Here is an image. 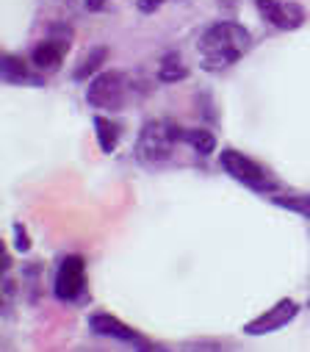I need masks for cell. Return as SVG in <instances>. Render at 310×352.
I'll return each instance as SVG.
<instances>
[{
    "label": "cell",
    "mask_w": 310,
    "mask_h": 352,
    "mask_svg": "<svg viewBox=\"0 0 310 352\" xmlns=\"http://www.w3.org/2000/svg\"><path fill=\"white\" fill-rule=\"evenodd\" d=\"M252 47V34L232 20H219L208 25L197 42L200 64L205 72H224L232 64H239Z\"/></svg>",
    "instance_id": "cell-1"
},
{
    "label": "cell",
    "mask_w": 310,
    "mask_h": 352,
    "mask_svg": "<svg viewBox=\"0 0 310 352\" xmlns=\"http://www.w3.org/2000/svg\"><path fill=\"white\" fill-rule=\"evenodd\" d=\"M180 131L175 122L169 120H150L141 125L139 131V139H136V147H133V155L139 164L144 166H158L164 161H169L175 144L180 142Z\"/></svg>",
    "instance_id": "cell-2"
},
{
    "label": "cell",
    "mask_w": 310,
    "mask_h": 352,
    "mask_svg": "<svg viewBox=\"0 0 310 352\" xmlns=\"http://www.w3.org/2000/svg\"><path fill=\"white\" fill-rule=\"evenodd\" d=\"M219 164H222V169L230 175L232 181L241 184V186H247V189H252V192L274 195V189H277V181L272 178V175H269L258 161H252L250 155H244V153L236 150V147L222 150Z\"/></svg>",
    "instance_id": "cell-3"
},
{
    "label": "cell",
    "mask_w": 310,
    "mask_h": 352,
    "mask_svg": "<svg viewBox=\"0 0 310 352\" xmlns=\"http://www.w3.org/2000/svg\"><path fill=\"white\" fill-rule=\"evenodd\" d=\"M86 100L92 109L100 111H119L128 100V78L119 69L97 72L86 89Z\"/></svg>",
    "instance_id": "cell-4"
},
{
    "label": "cell",
    "mask_w": 310,
    "mask_h": 352,
    "mask_svg": "<svg viewBox=\"0 0 310 352\" xmlns=\"http://www.w3.org/2000/svg\"><path fill=\"white\" fill-rule=\"evenodd\" d=\"M84 292H86V261L81 255H67L56 270L53 294L61 302H75L84 297Z\"/></svg>",
    "instance_id": "cell-5"
},
{
    "label": "cell",
    "mask_w": 310,
    "mask_h": 352,
    "mask_svg": "<svg viewBox=\"0 0 310 352\" xmlns=\"http://www.w3.org/2000/svg\"><path fill=\"white\" fill-rule=\"evenodd\" d=\"M296 316H299V302L285 297V300L274 302L269 311H263L261 316H255L252 322H247L244 324V333L247 336H269V333H277L285 324H291Z\"/></svg>",
    "instance_id": "cell-6"
},
{
    "label": "cell",
    "mask_w": 310,
    "mask_h": 352,
    "mask_svg": "<svg viewBox=\"0 0 310 352\" xmlns=\"http://www.w3.org/2000/svg\"><path fill=\"white\" fill-rule=\"evenodd\" d=\"M89 330L95 336L114 338V341H122V344H130V346H139V349H150L152 346L141 333H136L130 324H125L122 319H117V316H111L106 311H97V314L89 316Z\"/></svg>",
    "instance_id": "cell-7"
},
{
    "label": "cell",
    "mask_w": 310,
    "mask_h": 352,
    "mask_svg": "<svg viewBox=\"0 0 310 352\" xmlns=\"http://www.w3.org/2000/svg\"><path fill=\"white\" fill-rule=\"evenodd\" d=\"M258 14L274 25L277 31H296L305 23V9L299 3H285V0H255Z\"/></svg>",
    "instance_id": "cell-8"
},
{
    "label": "cell",
    "mask_w": 310,
    "mask_h": 352,
    "mask_svg": "<svg viewBox=\"0 0 310 352\" xmlns=\"http://www.w3.org/2000/svg\"><path fill=\"white\" fill-rule=\"evenodd\" d=\"M69 42H72V31L64 34V36H47L42 39L34 50H31V64L42 72H53L61 67L67 50H69Z\"/></svg>",
    "instance_id": "cell-9"
},
{
    "label": "cell",
    "mask_w": 310,
    "mask_h": 352,
    "mask_svg": "<svg viewBox=\"0 0 310 352\" xmlns=\"http://www.w3.org/2000/svg\"><path fill=\"white\" fill-rule=\"evenodd\" d=\"M0 72H3V80L12 83V86H42V75H34L31 67L25 64V58L14 56V53H6L3 56V64H0Z\"/></svg>",
    "instance_id": "cell-10"
},
{
    "label": "cell",
    "mask_w": 310,
    "mask_h": 352,
    "mask_svg": "<svg viewBox=\"0 0 310 352\" xmlns=\"http://www.w3.org/2000/svg\"><path fill=\"white\" fill-rule=\"evenodd\" d=\"M180 142L189 144L197 155H211L216 150V136L205 128H183L180 131Z\"/></svg>",
    "instance_id": "cell-11"
},
{
    "label": "cell",
    "mask_w": 310,
    "mask_h": 352,
    "mask_svg": "<svg viewBox=\"0 0 310 352\" xmlns=\"http://www.w3.org/2000/svg\"><path fill=\"white\" fill-rule=\"evenodd\" d=\"M95 133H97V144L103 153H114L119 144V125L108 117H95Z\"/></svg>",
    "instance_id": "cell-12"
},
{
    "label": "cell",
    "mask_w": 310,
    "mask_h": 352,
    "mask_svg": "<svg viewBox=\"0 0 310 352\" xmlns=\"http://www.w3.org/2000/svg\"><path fill=\"white\" fill-rule=\"evenodd\" d=\"M106 58H108V47H92L86 56H84V61L75 67V72H72V78L75 80H86V78H92L103 64H106Z\"/></svg>",
    "instance_id": "cell-13"
},
{
    "label": "cell",
    "mask_w": 310,
    "mask_h": 352,
    "mask_svg": "<svg viewBox=\"0 0 310 352\" xmlns=\"http://www.w3.org/2000/svg\"><path fill=\"white\" fill-rule=\"evenodd\" d=\"M189 75V69H186V64H183V58L178 56V53H167L164 58H161V64H158V80H164V83H178V80H183Z\"/></svg>",
    "instance_id": "cell-14"
},
{
    "label": "cell",
    "mask_w": 310,
    "mask_h": 352,
    "mask_svg": "<svg viewBox=\"0 0 310 352\" xmlns=\"http://www.w3.org/2000/svg\"><path fill=\"white\" fill-rule=\"evenodd\" d=\"M272 203L277 208H285V211H294L310 219V195H272Z\"/></svg>",
    "instance_id": "cell-15"
},
{
    "label": "cell",
    "mask_w": 310,
    "mask_h": 352,
    "mask_svg": "<svg viewBox=\"0 0 310 352\" xmlns=\"http://www.w3.org/2000/svg\"><path fill=\"white\" fill-rule=\"evenodd\" d=\"M14 247H17L20 252H28V250H31V236H28V230H25L20 222L14 225Z\"/></svg>",
    "instance_id": "cell-16"
},
{
    "label": "cell",
    "mask_w": 310,
    "mask_h": 352,
    "mask_svg": "<svg viewBox=\"0 0 310 352\" xmlns=\"http://www.w3.org/2000/svg\"><path fill=\"white\" fill-rule=\"evenodd\" d=\"M161 3H164V0H139V9H141L144 14H152V12L161 9Z\"/></svg>",
    "instance_id": "cell-17"
},
{
    "label": "cell",
    "mask_w": 310,
    "mask_h": 352,
    "mask_svg": "<svg viewBox=\"0 0 310 352\" xmlns=\"http://www.w3.org/2000/svg\"><path fill=\"white\" fill-rule=\"evenodd\" d=\"M106 3H108V0H86V9H89V12H103Z\"/></svg>",
    "instance_id": "cell-18"
}]
</instances>
